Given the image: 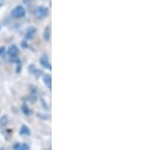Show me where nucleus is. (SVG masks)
Segmentation results:
<instances>
[{"label":"nucleus","mask_w":152,"mask_h":150,"mask_svg":"<svg viewBox=\"0 0 152 150\" xmlns=\"http://www.w3.org/2000/svg\"><path fill=\"white\" fill-rule=\"evenodd\" d=\"M38 116L40 118H42V119H46V120H48V119H50V116L49 115H42V114H38Z\"/></svg>","instance_id":"f8f14e48"},{"label":"nucleus","mask_w":152,"mask_h":150,"mask_svg":"<svg viewBox=\"0 0 152 150\" xmlns=\"http://www.w3.org/2000/svg\"><path fill=\"white\" fill-rule=\"evenodd\" d=\"M6 124H7V117L6 116H3V117L0 119V126L3 127V126H5Z\"/></svg>","instance_id":"9d476101"},{"label":"nucleus","mask_w":152,"mask_h":150,"mask_svg":"<svg viewBox=\"0 0 152 150\" xmlns=\"http://www.w3.org/2000/svg\"><path fill=\"white\" fill-rule=\"evenodd\" d=\"M19 132H20L21 135H29L31 134V131H29V129L26 126V125H23V126H21L20 131Z\"/></svg>","instance_id":"1a4fd4ad"},{"label":"nucleus","mask_w":152,"mask_h":150,"mask_svg":"<svg viewBox=\"0 0 152 150\" xmlns=\"http://www.w3.org/2000/svg\"><path fill=\"white\" fill-rule=\"evenodd\" d=\"M5 51V49H4V47H0V55H1L2 53Z\"/></svg>","instance_id":"ddd939ff"},{"label":"nucleus","mask_w":152,"mask_h":150,"mask_svg":"<svg viewBox=\"0 0 152 150\" xmlns=\"http://www.w3.org/2000/svg\"><path fill=\"white\" fill-rule=\"evenodd\" d=\"M21 110H23V112L24 113V115H26V116H28V115H31V110H28V107H26V105H23V109H21Z\"/></svg>","instance_id":"9b49d317"},{"label":"nucleus","mask_w":152,"mask_h":150,"mask_svg":"<svg viewBox=\"0 0 152 150\" xmlns=\"http://www.w3.org/2000/svg\"><path fill=\"white\" fill-rule=\"evenodd\" d=\"M8 55L11 57V61L16 60V56L18 55V49L15 45H12L10 48L8 49Z\"/></svg>","instance_id":"7ed1b4c3"},{"label":"nucleus","mask_w":152,"mask_h":150,"mask_svg":"<svg viewBox=\"0 0 152 150\" xmlns=\"http://www.w3.org/2000/svg\"><path fill=\"white\" fill-rule=\"evenodd\" d=\"M13 149H16V150H18V149L28 150L29 149V146H28V145H26V144H15L13 146Z\"/></svg>","instance_id":"6e6552de"},{"label":"nucleus","mask_w":152,"mask_h":150,"mask_svg":"<svg viewBox=\"0 0 152 150\" xmlns=\"http://www.w3.org/2000/svg\"><path fill=\"white\" fill-rule=\"evenodd\" d=\"M48 13H49V9L47 8V7H44V6L38 7L37 10H36V16L40 19L46 18V16L48 15Z\"/></svg>","instance_id":"f03ea898"},{"label":"nucleus","mask_w":152,"mask_h":150,"mask_svg":"<svg viewBox=\"0 0 152 150\" xmlns=\"http://www.w3.org/2000/svg\"><path fill=\"white\" fill-rule=\"evenodd\" d=\"M44 83H45L46 85H47V87L49 89H52V77H51V75H44Z\"/></svg>","instance_id":"423d86ee"},{"label":"nucleus","mask_w":152,"mask_h":150,"mask_svg":"<svg viewBox=\"0 0 152 150\" xmlns=\"http://www.w3.org/2000/svg\"><path fill=\"white\" fill-rule=\"evenodd\" d=\"M26 15V10L23 6H16L13 10L11 11V16L14 18H23Z\"/></svg>","instance_id":"f257e3e1"},{"label":"nucleus","mask_w":152,"mask_h":150,"mask_svg":"<svg viewBox=\"0 0 152 150\" xmlns=\"http://www.w3.org/2000/svg\"><path fill=\"white\" fill-rule=\"evenodd\" d=\"M44 39H45V41H50L51 39V26H48L47 28L45 29V31H44Z\"/></svg>","instance_id":"0eeeda50"},{"label":"nucleus","mask_w":152,"mask_h":150,"mask_svg":"<svg viewBox=\"0 0 152 150\" xmlns=\"http://www.w3.org/2000/svg\"><path fill=\"white\" fill-rule=\"evenodd\" d=\"M41 65L43 66V67L47 68V69L51 70L52 68H51V64L49 62V59L47 57V55H44L43 57L41 58Z\"/></svg>","instance_id":"20e7f679"},{"label":"nucleus","mask_w":152,"mask_h":150,"mask_svg":"<svg viewBox=\"0 0 152 150\" xmlns=\"http://www.w3.org/2000/svg\"><path fill=\"white\" fill-rule=\"evenodd\" d=\"M36 31H37V29L34 28V26H31V28H28V31H26V38L28 39V40H31V39H34Z\"/></svg>","instance_id":"39448f33"}]
</instances>
